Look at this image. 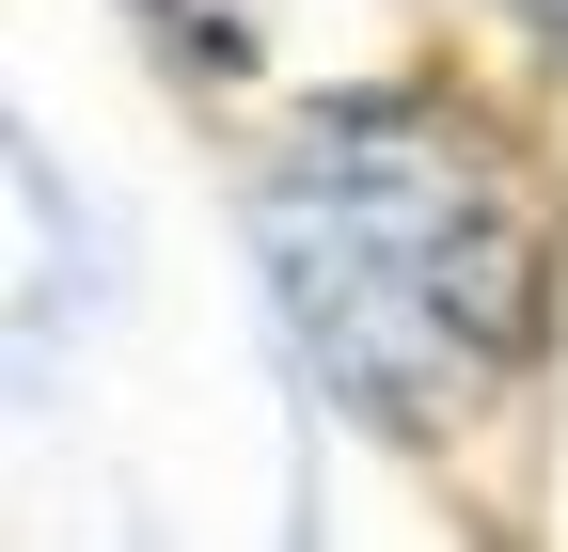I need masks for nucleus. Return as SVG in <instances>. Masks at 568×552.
Returning a JSON list of instances; mask_svg holds the SVG:
<instances>
[{"label":"nucleus","instance_id":"obj_2","mask_svg":"<svg viewBox=\"0 0 568 552\" xmlns=\"http://www.w3.org/2000/svg\"><path fill=\"white\" fill-rule=\"evenodd\" d=\"M521 17H552V32H568V0H521Z\"/></svg>","mask_w":568,"mask_h":552},{"label":"nucleus","instance_id":"obj_1","mask_svg":"<svg viewBox=\"0 0 568 552\" xmlns=\"http://www.w3.org/2000/svg\"><path fill=\"white\" fill-rule=\"evenodd\" d=\"M268 285L347 410L443 427L537 331V190L489 126L364 95L268 174Z\"/></svg>","mask_w":568,"mask_h":552}]
</instances>
